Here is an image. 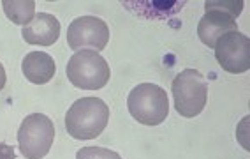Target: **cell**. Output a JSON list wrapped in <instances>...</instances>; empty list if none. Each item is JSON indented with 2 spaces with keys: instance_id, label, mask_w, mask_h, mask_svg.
<instances>
[{
  "instance_id": "1",
  "label": "cell",
  "mask_w": 250,
  "mask_h": 159,
  "mask_svg": "<svg viewBox=\"0 0 250 159\" xmlns=\"http://www.w3.org/2000/svg\"><path fill=\"white\" fill-rule=\"evenodd\" d=\"M109 122V108L99 97H81L65 114V129L76 140H94Z\"/></svg>"
},
{
  "instance_id": "2",
  "label": "cell",
  "mask_w": 250,
  "mask_h": 159,
  "mask_svg": "<svg viewBox=\"0 0 250 159\" xmlns=\"http://www.w3.org/2000/svg\"><path fill=\"white\" fill-rule=\"evenodd\" d=\"M127 108L136 122L143 126H159L169 115V97L162 87L155 83H141L130 91Z\"/></svg>"
},
{
  "instance_id": "3",
  "label": "cell",
  "mask_w": 250,
  "mask_h": 159,
  "mask_svg": "<svg viewBox=\"0 0 250 159\" xmlns=\"http://www.w3.org/2000/svg\"><path fill=\"white\" fill-rule=\"evenodd\" d=\"M174 110L182 117L192 118L201 114L208 101V85L197 69H183L182 73L174 76L173 85Z\"/></svg>"
},
{
  "instance_id": "4",
  "label": "cell",
  "mask_w": 250,
  "mask_h": 159,
  "mask_svg": "<svg viewBox=\"0 0 250 159\" xmlns=\"http://www.w3.org/2000/svg\"><path fill=\"white\" fill-rule=\"evenodd\" d=\"M69 82L81 91H99L109 82V66L95 50H80L67 62Z\"/></svg>"
},
{
  "instance_id": "5",
  "label": "cell",
  "mask_w": 250,
  "mask_h": 159,
  "mask_svg": "<svg viewBox=\"0 0 250 159\" xmlns=\"http://www.w3.org/2000/svg\"><path fill=\"white\" fill-rule=\"evenodd\" d=\"M55 140V126L42 114H32L23 118L18 129V147L23 158L42 159Z\"/></svg>"
},
{
  "instance_id": "6",
  "label": "cell",
  "mask_w": 250,
  "mask_h": 159,
  "mask_svg": "<svg viewBox=\"0 0 250 159\" xmlns=\"http://www.w3.org/2000/svg\"><path fill=\"white\" fill-rule=\"evenodd\" d=\"M215 59L226 73L241 74L250 68V39L240 30H232L217 39Z\"/></svg>"
},
{
  "instance_id": "7",
  "label": "cell",
  "mask_w": 250,
  "mask_h": 159,
  "mask_svg": "<svg viewBox=\"0 0 250 159\" xmlns=\"http://www.w3.org/2000/svg\"><path fill=\"white\" fill-rule=\"evenodd\" d=\"M109 41V28L106 22L97 16H80L72 20L67 28L69 48L74 51L85 50L86 46L103 51Z\"/></svg>"
},
{
  "instance_id": "8",
  "label": "cell",
  "mask_w": 250,
  "mask_h": 159,
  "mask_svg": "<svg viewBox=\"0 0 250 159\" xmlns=\"http://www.w3.org/2000/svg\"><path fill=\"white\" fill-rule=\"evenodd\" d=\"M232 30H238L236 20L231 14L219 9H206L205 16L199 20V25H197V36L201 43L210 48H213L219 37Z\"/></svg>"
},
{
  "instance_id": "9",
  "label": "cell",
  "mask_w": 250,
  "mask_h": 159,
  "mask_svg": "<svg viewBox=\"0 0 250 159\" xmlns=\"http://www.w3.org/2000/svg\"><path fill=\"white\" fill-rule=\"evenodd\" d=\"M23 39L34 46H53L60 37V22L49 13H37L30 25L23 27Z\"/></svg>"
},
{
  "instance_id": "10",
  "label": "cell",
  "mask_w": 250,
  "mask_h": 159,
  "mask_svg": "<svg viewBox=\"0 0 250 159\" xmlns=\"http://www.w3.org/2000/svg\"><path fill=\"white\" fill-rule=\"evenodd\" d=\"M21 71L30 83L44 85L57 73V64H55L53 57L44 51H30L23 59Z\"/></svg>"
},
{
  "instance_id": "11",
  "label": "cell",
  "mask_w": 250,
  "mask_h": 159,
  "mask_svg": "<svg viewBox=\"0 0 250 159\" xmlns=\"http://www.w3.org/2000/svg\"><path fill=\"white\" fill-rule=\"evenodd\" d=\"M5 16L16 25L27 27L36 16V2L34 0H2Z\"/></svg>"
},
{
  "instance_id": "12",
  "label": "cell",
  "mask_w": 250,
  "mask_h": 159,
  "mask_svg": "<svg viewBox=\"0 0 250 159\" xmlns=\"http://www.w3.org/2000/svg\"><path fill=\"white\" fill-rule=\"evenodd\" d=\"M76 159H122V156L104 147H83L76 152Z\"/></svg>"
},
{
  "instance_id": "13",
  "label": "cell",
  "mask_w": 250,
  "mask_h": 159,
  "mask_svg": "<svg viewBox=\"0 0 250 159\" xmlns=\"http://www.w3.org/2000/svg\"><path fill=\"white\" fill-rule=\"evenodd\" d=\"M205 9L224 11L236 20L243 11V0H232V2H211V0H208V2H205Z\"/></svg>"
},
{
  "instance_id": "14",
  "label": "cell",
  "mask_w": 250,
  "mask_h": 159,
  "mask_svg": "<svg viewBox=\"0 0 250 159\" xmlns=\"http://www.w3.org/2000/svg\"><path fill=\"white\" fill-rule=\"evenodd\" d=\"M0 159H16L13 147L7 143H0Z\"/></svg>"
},
{
  "instance_id": "15",
  "label": "cell",
  "mask_w": 250,
  "mask_h": 159,
  "mask_svg": "<svg viewBox=\"0 0 250 159\" xmlns=\"http://www.w3.org/2000/svg\"><path fill=\"white\" fill-rule=\"evenodd\" d=\"M5 82H7V74H5V69H4V66L0 64V91L5 87Z\"/></svg>"
}]
</instances>
